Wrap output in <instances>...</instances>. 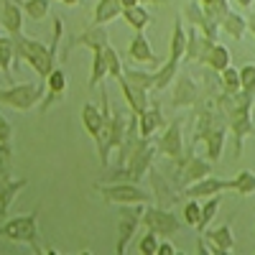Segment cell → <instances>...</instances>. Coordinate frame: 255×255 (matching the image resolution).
<instances>
[{
	"mask_svg": "<svg viewBox=\"0 0 255 255\" xmlns=\"http://www.w3.org/2000/svg\"><path fill=\"white\" fill-rule=\"evenodd\" d=\"M245 18H248V31H250L253 38H255V10H253L250 15H245Z\"/></svg>",
	"mask_w": 255,
	"mask_h": 255,
	"instance_id": "46",
	"label": "cell"
},
{
	"mask_svg": "<svg viewBox=\"0 0 255 255\" xmlns=\"http://www.w3.org/2000/svg\"><path fill=\"white\" fill-rule=\"evenodd\" d=\"M140 3H148V5H158V8H166L168 0H140Z\"/></svg>",
	"mask_w": 255,
	"mask_h": 255,
	"instance_id": "47",
	"label": "cell"
},
{
	"mask_svg": "<svg viewBox=\"0 0 255 255\" xmlns=\"http://www.w3.org/2000/svg\"><path fill=\"white\" fill-rule=\"evenodd\" d=\"M120 3H123V8H130V5H138L140 0H120Z\"/></svg>",
	"mask_w": 255,
	"mask_h": 255,
	"instance_id": "48",
	"label": "cell"
},
{
	"mask_svg": "<svg viewBox=\"0 0 255 255\" xmlns=\"http://www.w3.org/2000/svg\"><path fill=\"white\" fill-rule=\"evenodd\" d=\"M199 97V82L189 72H181L174 77V92H171V108H191Z\"/></svg>",
	"mask_w": 255,
	"mask_h": 255,
	"instance_id": "11",
	"label": "cell"
},
{
	"mask_svg": "<svg viewBox=\"0 0 255 255\" xmlns=\"http://www.w3.org/2000/svg\"><path fill=\"white\" fill-rule=\"evenodd\" d=\"M10 158H13L10 143H0V166H10Z\"/></svg>",
	"mask_w": 255,
	"mask_h": 255,
	"instance_id": "43",
	"label": "cell"
},
{
	"mask_svg": "<svg viewBox=\"0 0 255 255\" xmlns=\"http://www.w3.org/2000/svg\"><path fill=\"white\" fill-rule=\"evenodd\" d=\"M123 77L130 84H135V87L153 92V84H156V74L153 72H140V69H130V67H128V69H123Z\"/></svg>",
	"mask_w": 255,
	"mask_h": 255,
	"instance_id": "32",
	"label": "cell"
},
{
	"mask_svg": "<svg viewBox=\"0 0 255 255\" xmlns=\"http://www.w3.org/2000/svg\"><path fill=\"white\" fill-rule=\"evenodd\" d=\"M184 54H186V28H184V18L176 15L174 33H171V44H168V59L184 61Z\"/></svg>",
	"mask_w": 255,
	"mask_h": 255,
	"instance_id": "26",
	"label": "cell"
},
{
	"mask_svg": "<svg viewBox=\"0 0 255 255\" xmlns=\"http://www.w3.org/2000/svg\"><path fill=\"white\" fill-rule=\"evenodd\" d=\"M235 3H238L240 8H250V5H253V0H235Z\"/></svg>",
	"mask_w": 255,
	"mask_h": 255,
	"instance_id": "49",
	"label": "cell"
},
{
	"mask_svg": "<svg viewBox=\"0 0 255 255\" xmlns=\"http://www.w3.org/2000/svg\"><path fill=\"white\" fill-rule=\"evenodd\" d=\"M46 95V82H23V84H13V87H0V105H8L20 113L33 110L36 105H41Z\"/></svg>",
	"mask_w": 255,
	"mask_h": 255,
	"instance_id": "4",
	"label": "cell"
},
{
	"mask_svg": "<svg viewBox=\"0 0 255 255\" xmlns=\"http://www.w3.org/2000/svg\"><path fill=\"white\" fill-rule=\"evenodd\" d=\"M13 61H15V49L10 33H0V72H5V77H13Z\"/></svg>",
	"mask_w": 255,
	"mask_h": 255,
	"instance_id": "30",
	"label": "cell"
},
{
	"mask_svg": "<svg viewBox=\"0 0 255 255\" xmlns=\"http://www.w3.org/2000/svg\"><path fill=\"white\" fill-rule=\"evenodd\" d=\"M95 191H100L108 204H148L153 197L135 184V181H108V184H95Z\"/></svg>",
	"mask_w": 255,
	"mask_h": 255,
	"instance_id": "5",
	"label": "cell"
},
{
	"mask_svg": "<svg viewBox=\"0 0 255 255\" xmlns=\"http://www.w3.org/2000/svg\"><path fill=\"white\" fill-rule=\"evenodd\" d=\"M61 36H64V23H61V18H54V31H51L49 46L41 44V41H36V38L23 36V33H10L13 49H15V59L31 64V67L36 69V74L46 82V77H49L51 69L56 67V54H59Z\"/></svg>",
	"mask_w": 255,
	"mask_h": 255,
	"instance_id": "1",
	"label": "cell"
},
{
	"mask_svg": "<svg viewBox=\"0 0 255 255\" xmlns=\"http://www.w3.org/2000/svg\"><path fill=\"white\" fill-rule=\"evenodd\" d=\"M227 189H235V179H217V176H204L194 184L184 186V197L189 199H207V197H215V194H222Z\"/></svg>",
	"mask_w": 255,
	"mask_h": 255,
	"instance_id": "12",
	"label": "cell"
},
{
	"mask_svg": "<svg viewBox=\"0 0 255 255\" xmlns=\"http://www.w3.org/2000/svg\"><path fill=\"white\" fill-rule=\"evenodd\" d=\"M212 44H215V41L209 36H204L197 26H189L186 28V54H184V59L191 61V64H202V59L207 56Z\"/></svg>",
	"mask_w": 255,
	"mask_h": 255,
	"instance_id": "16",
	"label": "cell"
},
{
	"mask_svg": "<svg viewBox=\"0 0 255 255\" xmlns=\"http://www.w3.org/2000/svg\"><path fill=\"white\" fill-rule=\"evenodd\" d=\"M128 59H133L135 64H151V67H161L163 64V56H156L151 41H148V36L143 31H135L130 46H128Z\"/></svg>",
	"mask_w": 255,
	"mask_h": 255,
	"instance_id": "15",
	"label": "cell"
},
{
	"mask_svg": "<svg viewBox=\"0 0 255 255\" xmlns=\"http://www.w3.org/2000/svg\"><path fill=\"white\" fill-rule=\"evenodd\" d=\"M225 143H227V123L212 128L204 138V148H207V158L212 163H217L222 158V151H225Z\"/></svg>",
	"mask_w": 255,
	"mask_h": 255,
	"instance_id": "20",
	"label": "cell"
},
{
	"mask_svg": "<svg viewBox=\"0 0 255 255\" xmlns=\"http://www.w3.org/2000/svg\"><path fill=\"white\" fill-rule=\"evenodd\" d=\"M202 64H204V67H209L212 72L220 74L222 69H227L230 64H232V54H230L227 46H222V44H217V41H215V44H212V49L207 51V56L202 59Z\"/></svg>",
	"mask_w": 255,
	"mask_h": 255,
	"instance_id": "25",
	"label": "cell"
},
{
	"mask_svg": "<svg viewBox=\"0 0 255 255\" xmlns=\"http://www.w3.org/2000/svg\"><path fill=\"white\" fill-rule=\"evenodd\" d=\"M123 18H125V23L130 26L133 31H145L148 26H151V13H148V8L145 5H130V8H125L123 10Z\"/></svg>",
	"mask_w": 255,
	"mask_h": 255,
	"instance_id": "28",
	"label": "cell"
},
{
	"mask_svg": "<svg viewBox=\"0 0 255 255\" xmlns=\"http://www.w3.org/2000/svg\"><path fill=\"white\" fill-rule=\"evenodd\" d=\"M102 54H105V61H108V77H113V79H118L120 74H123V59H120V54L113 49V44H108L102 49Z\"/></svg>",
	"mask_w": 255,
	"mask_h": 255,
	"instance_id": "36",
	"label": "cell"
},
{
	"mask_svg": "<svg viewBox=\"0 0 255 255\" xmlns=\"http://www.w3.org/2000/svg\"><path fill=\"white\" fill-rule=\"evenodd\" d=\"M105 49V46H102ZM102 49H92V72H90V82H87V90H95L102 84V79L108 77V61H105Z\"/></svg>",
	"mask_w": 255,
	"mask_h": 255,
	"instance_id": "29",
	"label": "cell"
},
{
	"mask_svg": "<svg viewBox=\"0 0 255 255\" xmlns=\"http://www.w3.org/2000/svg\"><path fill=\"white\" fill-rule=\"evenodd\" d=\"M158 156V148H156V140L153 138H140L138 148L133 151V156L128 158L125 166H115V168H108V181H135L140 184L148 174V168L153 166V158Z\"/></svg>",
	"mask_w": 255,
	"mask_h": 255,
	"instance_id": "2",
	"label": "cell"
},
{
	"mask_svg": "<svg viewBox=\"0 0 255 255\" xmlns=\"http://www.w3.org/2000/svg\"><path fill=\"white\" fill-rule=\"evenodd\" d=\"M197 250H199V253H204V255H207V253H212V255H222V253L217 250V245H215V243H207V238H204V235H199V238H197Z\"/></svg>",
	"mask_w": 255,
	"mask_h": 255,
	"instance_id": "42",
	"label": "cell"
},
{
	"mask_svg": "<svg viewBox=\"0 0 255 255\" xmlns=\"http://www.w3.org/2000/svg\"><path fill=\"white\" fill-rule=\"evenodd\" d=\"M156 255H176V248L168 243V238H161V243H158V253Z\"/></svg>",
	"mask_w": 255,
	"mask_h": 255,
	"instance_id": "44",
	"label": "cell"
},
{
	"mask_svg": "<svg viewBox=\"0 0 255 255\" xmlns=\"http://www.w3.org/2000/svg\"><path fill=\"white\" fill-rule=\"evenodd\" d=\"M118 84H120V90H123V97H125V102H128V108H130V113H135V115H140L148 105H151V97H148V90H140V87H135V84H130L123 74L115 79Z\"/></svg>",
	"mask_w": 255,
	"mask_h": 255,
	"instance_id": "19",
	"label": "cell"
},
{
	"mask_svg": "<svg viewBox=\"0 0 255 255\" xmlns=\"http://www.w3.org/2000/svg\"><path fill=\"white\" fill-rule=\"evenodd\" d=\"M181 18L186 20L189 26H197V28H199L204 36H209L212 41H217L220 26L204 13V5L199 3V0H189V3L184 5V10H181Z\"/></svg>",
	"mask_w": 255,
	"mask_h": 255,
	"instance_id": "14",
	"label": "cell"
},
{
	"mask_svg": "<svg viewBox=\"0 0 255 255\" xmlns=\"http://www.w3.org/2000/svg\"><path fill=\"white\" fill-rule=\"evenodd\" d=\"M166 125V118L161 113V102L158 97H151V105L138 115V128H140V135L143 138H153L156 130H161V128Z\"/></svg>",
	"mask_w": 255,
	"mask_h": 255,
	"instance_id": "17",
	"label": "cell"
},
{
	"mask_svg": "<svg viewBox=\"0 0 255 255\" xmlns=\"http://www.w3.org/2000/svg\"><path fill=\"white\" fill-rule=\"evenodd\" d=\"M125 130H128V118L123 113H113V120H110V151H118L123 138H125Z\"/></svg>",
	"mask_w": 255,
	"mask_h": 255,
	"instance_id": "33",
	"label": "cell"
},
{
	"mask_svg": "<svg viewBox=\"0 0 255 255\" xmlns=\"http://www.w3.org/2000/svg\"><path fill=\"white\" fill-rule=\"evenodd\" d=\"M123 3L120 0H97V5H95V15H92V23L97 26H108L110 20L115 18H123Z\"/></svg>",
	"mask_w": 255,
	"mask_h": 255,
	"instance_id": "23",
	"label": "cell"
},
{
	"mask_svg": "<svg viewBox=\"0 0 255 255\" xmlns=\"http://www.w3.org/2000/svg\"><path fill=\"white\" fill-rule=\"evenodd\" d=\"M10 179V166H0V186Z\"/></svg>",
	"mask_w": 255,
	"mask_h": 255,
	"instance_id": "45",
	"label": "cell"
},
{
	"mask_svg": "<svg viewBox=\"0 0 255 255\" xmlns=\"http://www.w3.org/2000/svg\"><path fill=\"white\" fill-rule=\"evenodd\" d=\"M240 87H243V92H250V95H255V64H245V67L240 69Z\"/></svg>",
	"mask_w": 255,
	"mask_h": 255,
	"instance_id": "39",
	"label": "cell"
},
{
	"mask_svg": "<svg viewBox=\"0 0 255 255\" xmlns=\"http://www.w3.org/2000/svg\"><path fill=\"white\" fill-rule=\"evenodd\" d=\"M143 225L145 230L156 232L158 238H171L176 232L184 230V222L174 215L171 209H163V207H148L143 209Z\"/></svg>",
	"mask_w": 255,
	"mask_h": 255,
	"instance_id": "8",
	"label": "cell"
},
{
	"mask_svg": "<svg viewBox=\"0 0 255 255\" xmlns=\"http://www.w3.org/2000/svg\"><path fill=\"white\" fill-rule=\"evenodd\" d=\"M220 194H215V197H207V202L202 204V215H199V222H197V230L199 232H204L207 227H209V222L215 220V215H217V209H220Z\"/></svg>",
	"mask_w": 255,
	"mask_h": 255,
	"instance_id": "34",
	"label": "cell"
},
{
	"mask_svg": "<svg viewBox=\"0 0 255 255\" xmlns=\"http://www.w3.org/2000/svg\"><path fill=\"white\" fill-rule=\"evenodd\" d=\"M108 44H110L108 26H97V23H92V26H87L84 31L72 33V36L67 38V46H64L61 56L67 59V56H69L74 49H79V46H87V49L92 51V49H102V46H108Z\"/></svg>",
	"mask_w": 255,
	"mask_h": 255,
	"instance_id": "10",
	"label": "cell"
},
{
	"mask_svg": "<svg viewBox=\"0 0 255 255\" xmlns=\"http://www.w3.org/2000/svg\"><path fill=\"white\" fill-rule=\"evenodd\" d=\"M67 90H69V74H67V69H64V67H54L51 74L46 77V95H44V100H41L38 110L46 113L54 102L64 100Z\"/></svg>",
	"mask_w": 255,
	"mask_h": 255,
	"instance_id": "13",
	"label": "cell"
},
{
	"mask_svg": "<svg viewBox=\"0 0 255 255\" xmlns=\"http://www.w3.org/2000/svg\"><path fill=\"white\" fill-rule=\"evenodd\" d=\"M61 3H64V5H79L82 0H61Z\"/></svg>",
	"mask_w": 255,
	"mask_h": 255,
	"instance_id": "50",
	"label": "cell"
},
{
	"mask_svg": "<svg viewBox=\"0 0 255 255\" xmlns=\"http://www.w3.org/2000/svg\"><path fill=\"white\" fill-rule=\"evenodd\" d=\"M199 215H202V204H199L197 199H189V202L184 204V222H186L189 227H197Z\"/></svg>",
	"mask_w": 255,
	"mask_h": 255,
	"instance_id": "40",
	"label": "cell"
},
{
	"mask_svg": "<svg viewBox=\"0 0 255 255\" xmlns=\"http://www.w3.org/2000/svg\"><path fill=\"white\" fill-rule=\"evenodd\" d=\"M148 184H151V189H153V202H156V207H163V209H171L181 197H184V191L171 181V179H166L163 176V171L161 168H156V166H151L148 168Z\"/></svg>",
	"mask_w": 255,
	"mask_h": 255,
	"instance_id": "9",
	"label": "cell"
},
{
	"mask_svg": "<svg viewBox=\"0 0 255 255\" xmlns=\"http://www.w3.org/2000/svg\"><path fill=\"white\" fill-rule=\"evenodd\" d=\"M232 191H238L240 197H250V194H255V174L253 171H240L238 176H235V189Z\"/></svg>",
	"mask_w": 255,
	"mask_h": 255,
	"instance_id": "37",
	"label": "cell"
},
{
	"mask_svg": "<svg viewBox=\"0 0 255 255\" xmlns=\"http://www.w3.org/2000/svg\"><path fill=\"white\" fill-rule=\"evenodd\" d=\"M23 8L20 0H0V28L3 33H20L23 26Z\"/></svg>",
	"mask_w": 255,
	"mask_h": 255,
	"instance_id": "18",
	"label": "cell"
},
{
	"mask_svg": "<svg viewBox=\"0 0 255 255\" xmlns=\"http://www.w3.org/2000/svg\"><path fill=\"white\" fill-rule=\"evenodd\" d=\"M156 140V148H158V153L166 156V158H181L186 153V145H184V118H174L171 123H166L161 128V133Z\"/></svg>",
	"mask_w": 255,
	"mask_h": 255,
	"instance_id": "6",
	"label": "cell"
},
{
	"mask_svg": "<svg viewBox=\"0 0 255 255\" xmlns=\"http://www.w3.org/2000/svg\"><path fill=\"white\" fill-rule=\"evenodd\" d=\"M0 238H5L10 243H26L36 255L49 253L44 238H41V232H38V207L33 212H28V215L13 217L5 225H0Z\"/></svg>",
	"mask_w": 255,
	"mask_h": 255,
	"instance_id": "3",
	"label": "cell"
},
{
	"mask_svg": "<svg viewBox=\"0 0 255 255\" xmlns=\"http://www.w3.org/2000/svg\"><path fill=\"white\" fill-rule=\"evenodd\" d=\"M220 84H222V92H227V95H238L243 87H240V69H235L230 64L227 69H222L220 72Z\"/></svg>",
	"mask_w": 255,
	"mask_h": 255,
	"instance_id": "35",
	"label": "cell"
},
{
	"mask_svg": "<svg viewBox=\"0 0 255 255\" xmlns=\"http://www.w3.org/2000/svg\"><path fill=\"white\" fill-rule=\"evenodd\" d=\"M202 235L209 240V243H215L217 245V250L225 255V253H232L235 250V232H232V227H230V222H225V225H220V227H207Z\"/></svg>",
	"mask_w": 255,
	"mask_h": 255,
	"instance_id": "21",
	"label": "cell"
},
{
	"mask_svg": "<svg viewBox=\"0 0 255 255\" xmlns=\"http://www.w3.org/2000/svg\"><path fill=\"white\" fill-rule=\"evenodd\" d=\"M179 69H181V61H174V59H163V64L158 67V72H153V74H156L153 92H163V90H168V84L174 82V77L179 74Z\"/></svg>",
	"mask_w": 255,
	"mask_h": 255,
	"instance_id": "27",
	"label": "cell"
},
{
	"mask_svg": "<svg viewBox=\"0 0 255 255\" xmlns=\"http://www.w3.org/2000/svg\"><path fill=\"white\" fill-rule=\"evenodd\" d=\"M20 8L31 20H44L51 13V0H20Z\"/></svg>",
	"mask_w": 255,
	"mask_h": 255,
	"instance_id": "31",
	"label": "cell"
},
{
	"mask_svg": "<svg viewBox=\"0 0 255 255\" xmlns=\"http://www.w3.org/2000/svg\"><path fill=\"white\" fill-rule=\"evenodd\" d=\"M28 186V179H8L0 186V220H5L8 209L13 207V199L18 197V191H23Z\"/></svg>",
	"mask_w": 255,
	"mask_h": 255,
	"instance_id": "24",
	"label": "cell"
},
{
	"mask_svg": "<svg viewBox=\"0 0 255 255\" xmlns=\"http://www.w3.org/2000/svg\"><path fill=\"white\" fill-rule=\"evenodd\" d=\"M220 31L230 33L235 41H243L245 33H248V18H245L243 13H238V10L230 8V10L225 13V18L220 20Z\"/></svg>",
	"mask_w": 255,
	"mask_h": 255,
	"instance_id": "22",
	"label": "cell"
},
{
	"mask_svg": "<svg viewBox=\"0 0 255 255\" xmlns=\"http://www.w3.org/2000/svg\"><path fill=\"white\" fill-rule=\"evenodd\" d=\"M143 209L145 204H120V220H118V243H115V253L125 255L128 245H130L138 225H143Z\"/></svg>",
	"mask_w": 255,
	"mask_h": 255,
	"instance_id": "7",
	"label": "cell"
},
{
	"mask_svg": "<svg viewBox=\"0 0 255 255\" xmlns=\"http://www.w3.org/2000/svg\"><path fill=\"white\" fill-rule=\"evenodd\" d=\"M158 243H161V238L156 235V232L148 230L145 235L140 238V243H138V253H143V255H156V253H158Z\"/></svg>",
	"mask_w": 255,
	"mask_h": 255,
	"instance_id": "38",
	"label": "cell"
},
{
	"mask_svg": "<svg viewBox=\"0 0 255 255\" xmlns=\"http://www.w3.org/2000/svg\"><path fill=\"white\" fill-rule=\"evenodd\" d=\"M10 138H13V125L3 113H0V143H10Z\"/></svg>",
	"mask_w": 255,
	"mask_h": 255,
	"instance_id": "41",
	"label": "cell"
}]
</instances>
